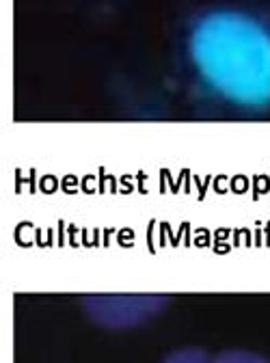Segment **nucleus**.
<instances>
[{
  "mask_svg": "<svg viewBox=\"0 0 270 363\" xmlns=\"http://www.w3.org/2000/svg\"><path fill=\"white\" fill-rule=\"evenodd\" d=\"M189 52L208 89L238 108L270 106V30L240 11H212L191 30Z\"/></svg>",
  "mask_w": 270,
  "mask_h": 363,
  "instance_id": "obj_1",
  "label": "nucleus"
},
{
  "mask_svg": "<svg viewBox=\"0 0 270 363\" xmlns=\"http://www.w3.org/2000/svg\"><path fill=\"white\" fill-rule=\"evenodd\" d=\"M96 323L113 329L134 327L150 320L167 303V294H86L80 298Z\"/></svg>",
  "mask_w": 270,
  "mask_h": 363,
  "instance_id": "obj_2",
  "label": "nucleus"
},
{
  "mask_svg": "<svg viewBox=\"0 0 270 363\" xmlns=\"http://www.w3.org/2000/svg\"><path fill=\"white\" fill-rule=\"evenodd\" d=\"M208 363H270V359L259 352H253V350L232 348V350H223V352L210 357Z\"/></svg>",
  "mask_w": 270,
  "mask_h": 363,
  "instance_id": "obj_3",
  "label": "nucleus"
},
{
  "mask_svg": "<svg viewBox=\"0 0 270 363\" xmlns=\"http://www.w3.org/2000/svg\"><path fill=\"white\" fill-rule=\"evenodd\" d=\"M208 361H210V354L203 348H193V346L173 350L162 359V363H208Z\"/></svg>",
  "mask_w": 270,
  "mask_h": 363,
  "instance_id": "obj_4",
  "label": "nucleus"
}]
</instances>
